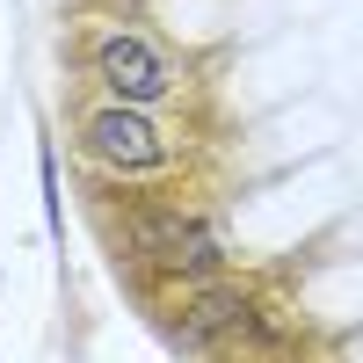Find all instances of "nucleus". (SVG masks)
<instances>
[{
    "instance_id": "obj_1",
    "label": "nucleus",
    "mask_w": 363,
    "mask_h": 363,
    "mask_svg": "<svg viewBox=\"0 0 363 363\" xmlns=\"http://www.w3.org/2000/svg\"><path fill=\"white\" fill-rule=\"evenodd\" d=\"M131 240H138V255H153L167 277H189V284H203V277H218V269H225L218 225L182 218V211H145V218L131 225Z\"/></svg>"
},
{
    "instance_id": "obj_2",
    "label": "nucleus",
    "mask_w": 363,
    "mask_h": 363,
    "mask_svg": "<svg viewBox=\"0 0 363 363\" xmlns=\"http://www.w3.org/2000/svg\"><path fill=\"white\" fill-rule=\"evenodd\" d=\"M95 80L109 87L116 102H160L167 87H174V66L145 44V37H131V29H109V37H95Z\"/></svg>"
},
{
    "instance_id": "obj_3",
    "label": "nucleus",
    "mask_w": 363,
    "mask_h": 363,
    "mask_svg": "<svg viewBox=\"0 0 363 363\" xmlns=\"http://www.w3.org/2000/svg\"><path fill=\"white\" fill-rule=\"evenodd\" d=\"M87 153L124 174H145V167H167V138L138 116V102H109L87 116Z\"/></svg>"
},
{
    "instance_id": "obj_4",
    "label": "nucleus",
    "mask_w": 363,
    "mask_h": 363,
    "mask_svg": "<svg viewBox=\"0 0 363 363\" xmlns=\"http://www.w3.org/2000/svg\"><path fill=\"white\" fill-rule=\"evenodd\" d=\"M240 327H247V298L240 291H203L182 313V349H211L218 335H240Z\"/></svg>"
}]
</instances>
